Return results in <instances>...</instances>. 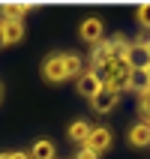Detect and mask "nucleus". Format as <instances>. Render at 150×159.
<instances>
[{
    "label": "nucleus",
    "instance_id": "obj_1",
    "mask_svg": "<svg viewBox=\"0 0 150 159\" xmlns=\"http://www.w3.org/2000/svg\"><path fill=\"white\" fill-rule=\"evenodd\" d=\"M99 72V78H102V87L111 90V93H123V90H129V81H132V69H129V63L123 60V57H114V60H108Z\"/></svg>",
    "mask_w": 150,
    "mask_h": 159
},
{
    "label": "nucleus",
    "instance_id": "obj_2",
    "mask_svg": "<svg viewBox=\"0 0 150 159\" xmlns=\"http://www.w3.org/2000/svg\"><path fill=\"white\" fill-rule=\"evenodd\" d=\"M126 63L132 72H147L150 69V42L138 39V42H129L126 48Z\"/></svg>",
    "mask_w": 150,
    "mask_h": 159
},
{
    "label": "nucleus",
    "instance_id": "obj_3",
    "mask_svg": "<svg viewBox=\"0 0 150 159\" xmlns=\"http://www.w3.org/2000/svg\"><path fill=\"white\" fill-rule=\"evenodd\" d=\"M42 78L48 81V84H63V81L69 78L66 75V63H63V51L57 54H48L42 63Z\"/></svg>",
    "mask_w": 150,
    "mask_h": 159
},
{
    "label": "nucleus",
    "instance_id": "obj_4",
    "mask_svg": "<svg viewBox=\"0 0 150 159\" xmlns=\"http://www.w3.org/2000/svg\"><path fill=\"white\" fill-rule=\"evenodd\" d=\"M78 36L84 39V42H90V45H99V42H102V36H105L102 18H96V15L84 18V21H81V27H78Z\"/></svg>",
    "mask_w": 150,
    "mask_h": 159
},
{
    "label": "nucleus",
    "instance_id": "obj_5",
    "mask_svg": "<svg viewBox=\"0 0 150 159\" xmlns=\"http://www.w3.org/2000/svg\"><path fill=\"white\" fill-rule=\"evenodd\" d=\"M75 81H78L75 87H78V93H81L84 99H93L99 90H102V78H99V72H96V69L81 72V78H75Z\"/></svg>",
    "mask_w": 150,
    "mask_h": 159
},
{
    "label": "nucleus",
    "instance_id": "obj_6",
    "mask_svg": "<svg viewBox=\"0 0 150 159\" xmlns=\"http://www.w3.org/2000/svg\"><path fill=\"white\" fill-rule=\"evenodd\" d=\"M111 138H114V135H111V129H108V126H93V132H90L87 144H81V147H90L93 153H99V156H102V153L111 147Z\"/></svg>",
    "mask_w": 150,
    "mask_h": 159
},
{
    "label": "nucleus",
    "instance_id": "obj_7",
    "mask_svg": "<svg viewBox=\"0 0 150 159\" xmlns=\"http://www.w3.org/2000/svg\"><path fill=\"white\" fill-rule=\"evenodd\" d=\"M117 93H111V90H99L96 96L90 99V108H93V111H96V114H108V111H114V105H117Z\"/></svg>",
    "mask_w": 150,
    "mask_h": 159
},
{
    "label": "nucleus",
    "instance_id": "obj_8",
    "mask_svg": "<svg viewBox=\"0 0 150 159\" xmlns=\"http://www.w3.org/2000/svg\"><path fill=\"white\" fill-rule=\"evenodd\" d=\"M30 159H57V147L51 138H36L30 147Z\"/></svg>",
    "mask_w": 150,
    "mask_h": 159
},
{
    "label": "nucleus",
    "instance_id": "obj_9",
    "mask_svg": "<svg viewBox=\"0 0 150 159\" xmlns=\"http://www.w3.org/2000/svg\"><path fill=\"white\" fill-rule=\"evenodd\" d=\"M30 12V3H3L0 6V21H24Z\"/></svg>",
    "mask_w": 150,
    "mask_h": 159
},
{
    "label": "nucleus",
    "instance_id": "obj_10",
    "mask_svg": "<svg viewBox=\"0 0 150 159\" xmlns=\"http://www.w3.org/2000/svg\"><path fill=\"white\" fill-rule=\"evenodd\" d=\"M129 144L132 147H150V123H135L129 126Z\"/></svg>",
    "mask_w": 150,
    "mask_h": 159
},
{
    "label": "nucleus",
    "instance_id": "obj_11",
    "mask_svg": "<svg viewBox=\"0 0 150 159\" xmlns=\"http://www.w3.org/2000/svg\"><path fill=\"white\" fill-rule=\"evenodd\" d=\"M3 24V39H6V48L9 45H18L24 39V21H0Z\"/></svg>",
    "mask_w": 150,
    "mask_h": 159
},
{
    "label": "nucleus",
    "instance_id": "obj_12",
    "mask_svg": "<svg viewBox=\"0 0 150 159\" xmlns=\"http://www.w3.org/2000/svg\"><path fill=\"white\" fill-rule=\"evenodd\" d=\"M90 132H93V126H90L87 120H75V123L69 126V138H72L75 144H78V147H81V144H87Z\"/></svg>",
    "mask_w": 150,
    "mask_h": 159
},
{
    "label": "nucleus",
    "instance_id": "obj_13",
    "mask_svg": "<svg viewBox=\"0 0 150 159\" xmlns=\"http://www.w3.org/2000/svg\"><path fill=\"white\" fill-rule=\"evenodd\" d=\"M63 63H66V75H69V78H81V72H84V63H81L78 54L63 51Z\"/></svg>",
    "mask_w": 150,
    "mask_h": 159
},
{
    "label": "nucleus",
    "instance_id": "obj_14",
    "mask_svg": "<svg viewBox=\"0 0 150 159\" xmlns=\"http://www.w3.org/2000/svg\"><path fill=\"white\" fill-rule=\"evenodd\" d=\"M129 90H135L141 96L144 90H150V75L147 72H132V81H129Z\"/></svg>",
    "mask_w": 150,
    "mask_h": 159
},
{
    "label": "nucleus",
    "instance_id": "obj_15",
    "mask_svg": "<svg viewBox=\"0 0 150 159\" xmlns=\"http://www.w3.org/2000/svg\"><path fill=\"white\" fill-rule=\"evenodd\" d=\"M135 18H138V24L144 30H150V3H141V6L135 9Z\"/></svg>",
    "mask_w": 150,
    "mask_h": 159
},
{
    "label": "nucleus",
    "instance_id": "obj_16",
    "mask_svg": "<svg viewBox=\"0 0 150 159\" xmlns=\"http://www.w3.org/2000/svg\"><path fill=\"white\" fill-rule=\"evenodd\" d=\"M138 111H141L144 123H147V120H150V90H144L141 96H138Z\"/></svg>",
    "mask_w": 150,
    "mask_h": 159
},
{
    "label": "nucleus",
    "instance_id": "obj_17",
    "mask_svg": "<svg viewBox=\"0 0 150 159\" xmlns=\"http://www.w3.org/2000/svg\"><path fill=\"white\" fill-rule=\"evenodd\" d=\"M75 159H99V153H93L90 147H78V153H75Z\"/></svg>",
    "mask_w": 150,
    "mask_h": 159
},
{
    "label": "nucleus",
    "instance_id": "obj_18",
    "mask_svg": "<svg viewBox=\"0 0 150 159\" xmlns=\"http://www.w3.org/2000/svg\"><path fill=\"white\" fill-rule=\"evenodd\" d=\"M9 159H30V153H21V150H15V153H9Z\"/></svg>",
    "mask_w": 150,
    "mask_h": 159
},
{
    "label": "nucleus",
    "instance_id": "obj_19",
    "mask_svg": "<svg viewBox=\"0 0 150 159\" xmlns=\"http://www.w3.org/2000/svg\"><path fill=\"white\" fill-rule=\"evenodd\" d=\"M0 48H6V39H3V24H0Z\"/></svg>",
    "mask_w": 150,
    "mask_h": 159
},
{
    "label": "nucleus",
    "instance_id": "obj_20",
    "mask_svg": "<svg viewBox=\"0 0 150 159\" xmlns=\"http://www.w3.org/2000/svg\"><path fill=\"white\" fill-rule=\"evenodd\" d=\"M0 159H9V153H0Z\"/></svg>",
    "mask_w": 150,
    "mask_h": 159
},
{
    "label": "nucleus",
    "instance_id": "obj_21",
    "mask_svg": "<svg viewBox=\"0 0 150 159\" xmlns=\"http://www.w3.org/2000/svg\"><path fill=\"white\" fill-rule=\"evenodd\" d=\"M0 96H3V87H0Z\"/></svg>",
    "mask_w": 150,
    "mask_h": 159
},
{
    "label": "nucleus",
    "instance_id": "obj_22",
    "mask_svg": "<svg viewBox=\"0 0 150 159\" xmlns=\"http://www.w3.org/2000/svg\"><path fill=\"white\" fill-rule=\"evenodd\" d=\"M147 123H150V120H147Z\"/></svg>",
    "mask_w": 150,
    "mask_h": 159
}]
</instances>
